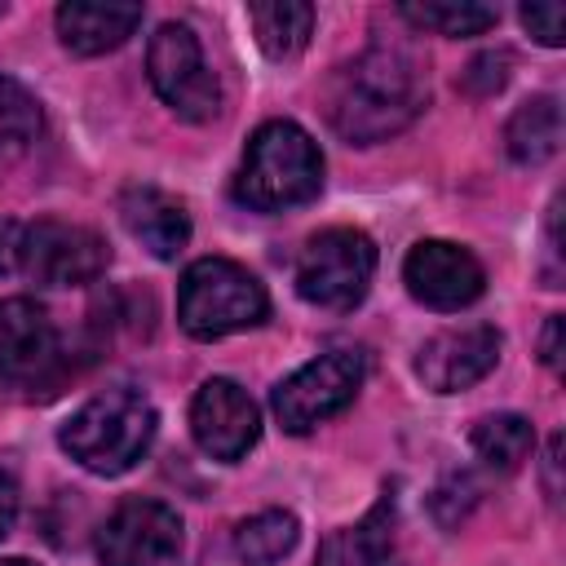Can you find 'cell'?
Returning <instances> with one entry per match:
<instances>
[{
    "instance_id": "9",
    "label": "cell",
    "mask_w": 566,
    "mask_h": 566,
    "mask_svg": "<svg viewBox=\"0 0 566 566\" xmlns=\"http://www.w3.org/2000/svg\"><path fill=\"white\" fill-rule=\"evenodd\" d=\"M62 376H66V363H62V345L49 314L27 296L0 301V385L53 394Z\"/></svg>"
},
{
    "instance_id": "1",
    "label": "cell",
    "mask_w": 566,
    "mask_h": 566,
    "mask_svg": "<svg viewBox=\"0 0 566 566\" xmlns=\"http://www.w3.org/2000/svg\"><path fill=\"white\" fill-rule=\"evenodd\" d=\"M323 106L327 124L349 146H376L402 133L429 106V80L407 49L376 44L332 71Z\"/></svg>"
},
{
    "instance_id": "3",
    "label": "cell",
    "mask_w": 566,
    "mask_h": 566,
    "mask_svg": "<svg viewBox=\"0 0 566 566\" xmlns=\"http://www.w3.org/2000/svg\"><path fill=\"white\" fill-rule=\"evenodd\" d=\"M155 424L159 416L150 398H142L137 389H106L62 424L57 442L80 469L97 478H119L150 451Z\"/></svg>"
},
{
    "instance_id": "11",
    "label": "cell",
    "mask_w": 566,
    "mask_h": 566,
    "mask_svg": "<svg viewBox=\"0 0 566 566\" xmlns=\"http://www.w3.org/2000/svg\"><path fill=\"white\" fill-rule=\"evenodd\" d=\"M402 283L429 310H464L482 296L486 270L469 248L451 239H420L402 261Z\"/></svg>"
},
{
    "instance_id": "24",
    "label": "cell",
    "mask_w": 566,
    "mask_h": 566,
    "mask_svg": "<svg viewBox=\"0 0 566 566\" xmlns=\"http://www.w3.org/2000/svg\"><path fill=\"white\" fill-rule=\"evenodd\" d=\"M504 80H509V53H482V57H473V66L464 75V84L473 93H495V88H504Z\"/></svg>"
},
{
    "instance_id": "19",
    "label": "cell",
    "mask_w": 566,
    "mask_h": 566,
    "mask_svg": "<svg viewBox=\"0 0 566 566\" xmlns=\"http://www.w3.org/2000/svg\"><path fill=\"white\" fill-rule=\"evenodd\" d=\"M469 442H473V451H478V460H482L486 469L513 473V469L531 455L535 429H531V420L517 416V411H495V416H482V420L473 424Z\"/></svg>"
},
{
    "instance_id": "18",
    "label": "cell",
    "mask_w": 566,
    "mask_h": 566,
    "mask_svg": "<svg viewBox=\"0 0 566 566\" xmlns=\"http://www.w3.org/2000/svg\"><path fill=\"white\" fill-rule=\"evenodd\" d=\"M248 22L261 40V49L274 62L296 57L314 35V4L301 0H274V4H248Z\"/></svg>"
},
{
    "instance_id": "28",
    "label": "cell",
    "mask_w": 566,
    "mask_h": 566,
    "mask_svg": "<svg viewBox=\"0 0 566 566\" xmlns=\"http://www.w3.org/2000/svg\"><path fill=\"white\" fill-rule=\"evenodd\" d=\"M557 469H562V433L548 438V455H544V478H548V500L562 495V482H557Z\"/></svg>"
},
{
    "instance_id": "16",
    "label": "cell",
    "mask_w": 566,
    "mask_h": 566,
    "mask_svg": "<svg viewBox=\"0 0 566 566\" xmlns=\"http://www.w3.org/2000/svg\"><path fill=\"white\" fill-rule=\"evenodd\" d=\"M314 566H398V535H394V500L385 495L363 522L332 531L318 544Z\"/></svg>"
},
{
    "instance_id": "8",
    "label": "cell",
    "mask_w": 566,
    "mask_h": 566,
    "mask_svg": "<svg viewBox=\"0 0 566 566\" xmlns=\"http://www.w3.org/2000/svg\"><path fill=\"white\" fill-rule=\"evenodd\" d=\"M111 261V248L97 230L71 226L57 217H40L35 226L22 230L18 243V270L35 287H80L93 283Z\"/></svg>"
},
{
    "instance_id": "20",
    "label": "cell",
    "mask_w": 566,
    "mask_h": 566,
    "mask_svg": "<svg viewBox=\"0 0 566 566\" xmlns=\"http://www.w3.org/2000/svg\"><path fill=\"white\" fill-rule=\"evenodd\" d=\"M296 539H301V522L287 509H265V513H252V517H243L234 526V553L248 566L283 562L296 548Z\"/></svg>"
},
{
    "instance_id": "22",
    "label": "cell",
    "mask_w": 566,
    "mask_h": 566,
    "mask_svg": "<svg viewBox=\"0 0 566 566\" xmlns=\"http://www.w3.org/2000/svg\"><path fill=\"white\" fill-rule=\"evenodd\" d=\"M416 31L433 35H482L500 22V9L473 4V0H433V4H402L398 9Z\"/></svg>"
},
{
    "instance_id": "14",
    "label": "cell",
    "mask_w": 566,
    "mask_h": 566,
    "mask_svg": "<svg viewBox=\"0 0 566 566\" xmlns=\"http://www.w3.org/2000/svg\"><path fill=\"white\" fill-rule=\"evenodd\" d=\"M119 221L155 261H172L190 243L186 208L172 195L155 190V186H128L124 199H119Z\"/></svg>"
},
{
    "instance_id": "21",
    "label": "cell",
    "mask_w": 566,
    "mask_h": 566,
    "mask_svg": "<svg viewBox=\"0 0 566 566\" xmlns=\"http://www.w3.org/2000/svg\"><path fill=\"white\" fill-rule=\"evenodd\" d=\"M35 137H40V102L13 75H0V177L35 146Z\"/></svg>"
},
{
    "instance_id": "26",
    "label": "cell",
    "mask_w": 566,
    "mask_h": 566,
    "mask_svg": "<svg viewBox=\"0 0 566 566\" xmlns=\"http://www.w3.org/2000/svg\"><path fill=\"white\" fill-rule=\"evenodd\" d=\"M18 243H22V226L9 221V217H0V279L18 265Z\"/></svg>"
},
{
    "instance_id": "27",
    "label": "cell",
    "mask_w": 566,
    "mask_h": 566,
    "mask_svg": "<svg viewBox=\"0 0 566 566\" xmlns=\"http://www.w3.org/2000/svg\"><path fill=\"white\" fill-rule=\"evenodd\" d=\"M13 517H18V486H13L9 473H0V539L9 535Z\"/></svg>"
},
{
    "instance_id": "30",
    "label": "cell",
    "mask_w": 566,
    "mask_h": 566,
    "mask_svg": "<svg viewBox=\"0 0 566 566\" xmlns=\"http://www.w3.org/2000/svg\"><path fill=\"white\" fill-rule=\"evenodd\" d=\"M0 13H4V4H0Z\"/></svg>"
},
{
    "instance_id": "5",
    "label": "cell",
    "mask_w": 566,
    "mask_h": 566,
    "mask_svg": "<svg viewBox=\"0 0 566 566\" xmlns=\"http://www.w3.org/2000/svg\"><path fill=\"white\" fill-rule=\"evenodd\" d=\"M376 274V243L354 226H332L305 239L296 256V292L318 310H354Z\"/></svg>"
},
{
    "instance_id": "23",
    "label": "cell",
    "mask_w": 566,
    "mask_h": 566,
    "mask_svg": "<svg viewBox=\"0 0 566 566\" xmlns=\"http://www.w3.org/2000/svg\"><path fill=\"white\" fill-rule=\"evenodd\" d=\"M522 27L544 44V49H562L566 44V9L562 4H522Z\"/></svg>"
},
{
    "instance_id": "4",
    "label": "cell",
    "mask_w": 566,
    "mask_h": 566,
    "mask_svg": "<svg viewBox=\"0 0 566 566\" xmlns=\"http://www.w3.org/2000/svg\"><path fill=\"white\" fill-rule=\"evenodd\" d=\"M270 296L252 270L230 256H199L177 287V323L195 340H217L243 327L265 323Z\"/></svg>"
},
{
    "instance_id": "15",
    "label": "cell",
    "mask_w": 566,
    "mask_h": 566,
    "mask_svg": "<svg viewBox=\"0 0 566 566\" xmlns=\"http://www.w3.org/2000/svg\"><path fill=\"white\" fill-rule=\"evenodd\" d=\"M62 44L75 57H97L119 49L142 27V4H102V0H66L53 13Z\"/></svg>"
},
{
    "instance_id": "13",
    "label": "cell",
    "mask_w": 566,
    "mask_h": 566,
    "mask_svg": "<svg viewBox=\"0 0 566 566\" xmlns=\"http://www.w3.org/2000/svg\"><path fill=\"white\" fill-rule=\"evenodd\" d=\"M495 363H500V332L491 323H469L429 336L416 354V376L433 394H460L478 385Z\"/></svg>"
},
{
    "instance_id": "12",
    "label": "cell",
    "mask_w": 566,
    "mask_h": 566,
    "mask_svg": "<svg viewBox=\"0 0 566 566\" xmlns=\"http://www.w3.org/2000/svg\"><path fill=\"white\" fill-rule=\"evenodd\" d=\"M190 433H195L203 455L234 464V460H243L256 447L261 411L248 398V389H239L226 376H212V380L199 385V394L190 402Z\"/></svg>"
},
{
    "instance_id": "25",
    "label": "cell",
    "mask_w": 566,
    "mask_h": 566,
    "mask_svg": "<svg viewBox=\"0 0 566 566\" xmlns=\"http://www.w3.org/2000/svg\"><path fill=\"white\" fill-rule=\"evenodd\" d=\"M539 358L553 376H562V314H548L544 336H539Z\"/></svg>"
},
{
    "instance_id": "29",
    "label": "cell",
    "mask_w": 566,
    "mask_h": 566,
    "mask_svg": "<svg viewBox=\"0 0 566 566\" xmlns=\"http://www.w3.org/2000/svg\"><path fill=\"white\" fill-rule=\"evenodd\" d=\"M0 566H35V562H27V557H4Z\"/></svg>"
},
{
    "instance_id": "6",
    "label": "cell",
    "mask_w": 566,
    "mask_h": 566,
    "mask_svg": "<svg viewBox=\"0 0 566 566\" xmlns=\"http://www.w3.org/2000/svg\"><path fill=\"white\" fill-rule=\"evenodd\" d=\"M363 376H367V358L358 349H327V354L310 358L301 371H292L274 389L279 424L287 433H310L314 424L340 416L354 402V394L363 389Z\"/></svg>"
},
{
    "instance_id": "10",
    "label": "cell",
    "mask_w": 566,
    "mask_h": 566,
    "mask_svg": "<svg viewBox=\"0 0 566 566\" xmlns=\"http://www.w3.org/2000/svg\"><path fill=\"white\" fill-rule=\"evenodd\" d=\"M186 548L177 509L159 500H124L97 531L102 566H177Z\"/></svg>"
},
{
    "instance_id": "2",
    "label": "cell",
    "mask_w": 566,
    "mask_h": 566,
    "mask_svg": "<svg viewBox=\"0 0 566 566\" xmlns=\"http://www.w3.org/2000/svg\"><path fill=\"white\" fill-rule=\"evenodd\" d=\"M323 190V155L314 137L292 119H270L248 137L234 199L256 212H283L310 203Z\"/></svg>"
},
{
    "instance_id": "17",
    "label": "cell",
    "mask_w": 566,
    "mask_h": 566,
    "mask_svg": "<svg viewBox=\"0 0 566 566\" xmlns=\"http://www.w3.org/2000/svg\"><path fill=\"white\" fill-rule=\"evenodd\" d=\"M557 146H562V102L553 93L531 97V102H522L509 115V124H504V150H509L513 164L535 168V164L553 159Z\"/></svg>"
},
{
    "instance_id": "7",
    "label": "cell",
    "mask_w": 566,
    "mask_h": 566,
    "mask_svg": "<svg viewBox=\"0 0 566 566\" xmlns=\"http://www.w3.org/2000/svg\"><path fill=\"white\" fill-rule=\"evenodd\" d=\"M146 75L164 106L190 124H208L221 111V88L203 62V49L186 22H164L146 44Z\"/></svg>"
}]
</instances>
